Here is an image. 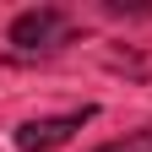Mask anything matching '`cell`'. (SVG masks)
<instances>
[{
  "label": "cell",
  "mask_w": 152,
  "mask_h": 152,
  "mask_svg": "<svg viewBox=\"0 0 152 152\" xmlns=\"http://www.w3.org/2000/svg\"><path fill=\"white\" fill-rule=\"evenodd\" d=\"M92 120V109H76V114H54V120H27L22 130H16V147L22 152H49V147H60L71 141L76 130H82Z\"/></svg>",
  "instance_id": "cell-1"
},
{
  "label": "cell",
  "mask_w": 152,
  "mask_h": 152,
  "mask_svg": "<svg viewBox=\"0 0 152 152\" xmlns=\"http://www.w3.org/2000/svg\"><path fill=\"white\" fill-rule=\"evenodd\" d=\"M60 33H65V16L44 6V11H22V16L11 22V44H16V49H49Z\"/></svg>",
  "instance_id": "cell-2"
},
{
  "label": "cell",
  "mask_w": 152,
  "mask_h": 152,
  "mask_svg": "<svg viewBox=\"0 0 152 152\" xmlns=\"http://www.w3.org/2000/svg\"><path fill=\"white\" fill-rule=\"evenodd\" d=\"M98 152H152V125L136 130V136H125V141H109V147H98Z\"/></svg>",
  "instance_id": "cell-3"
}]
</instances>
